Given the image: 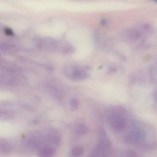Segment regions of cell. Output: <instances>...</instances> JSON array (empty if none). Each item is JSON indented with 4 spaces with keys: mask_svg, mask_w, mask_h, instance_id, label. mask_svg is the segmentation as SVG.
<instances>
[{
    "mask_svg": "<svg viewBox=\"0 0 157 157\" xmlns=\"http://www.w3.org/2000/svg\"><path fill=\"white\" fill-rule=\"evenodd\" d=\"M124 111L120 108H116L109 112V122L112 128L116 131H121L124 129L126 121L124 118Z\"/></svg>",
    "mask_w": 157,
    "mask_h": 157,
    "instance_id": "6da1fadb",
    "label": "cell"
},
{
    "mask_svg": "<svg viewBox=\"0 0 157 157\" xmlns=\"http://www.w3.org/2000/svg\"><path fill=\"white\" fill-rule=\"evenodd\" d=\"M37 47L48 52H56L59 48V43L55 39L50 38L39 37L36 40Z\"/></svg>",
    "mask_w": 157,
    "mask_h": 157,
    "instance_id": "7a4b0ae2",
    "label": "cell"
},
{
    "mask_svg": "<svg viewBox=\"0 0 157 157\" xmlns=\"http://www.w3.org/2000/svg\"><path fill=\"white\" fill-rule=\"evenodd\" d=\"M64 72L68 78L76 81L85 78L87 74L83 69L72 66H66L64 69Z\"/></svg>",
    "mask_w": 157,
    "mask_h": 157,
    "instance_id": "3957f363",
    "label": "cell"
},
{
    "mask_svg": "<svg viewBox=\"0 0 157 157\" xmlns=\"http://www.w3.org/2000/svg\"><path fill=\"white\" fill-rule=\"evenodd\" d=\"M124 36L127 39L131 40H135L140 38L142 33L140 31L137 29H130L125 31Z\"/></svg>",
    "mask_w": 157,
    "mask_h": 157,
    "instance_id": "277c9868",
    "label": "cell"
},
{
    "mask_svg": "<svg viewBox=\"0 0 157 157\" xmlns=\"http://www.w3.org/2000/svg\"><path fill=\"white\" fill-rule=\"evenodd\" d=\"M37 152L40 156H52L55 155V149L51 146H44L40 148Z\"/></svg>",
    "mask_w": 157,
    "mask_h": 157,
    "instance_id": "5b68a950",
    "label": "cell"
},
{
    "mask_svg": "<svg viewBox=\"0 0 157 157\" xmlns=\"http://www.w3.org/2000/svg\"><path fill=\"white\" fill-rule=\"evenodd\" d=\"M11 151L10 144L4 139H0V153L6 154Z\"/></svg>",
    "mask_w": 157,
    "mask_h": 157,
    "instance_id": "8992f818",
    "label": "cell"
},
{
    "mask_svg": "<svg viewBox=\"0 0 157 157\" xmlns=\"http://www.w3.org/2000/svg\"><path fill=\"white\" fill-rule=\"evenodd\" d=\"M74 128L75 133H77L78 135L85 134L88 131L86 126L82 123H77Z\"/></svg>",
    "mask_w": 157,
    "mask_h": 157,
    "instance_id": "52a82bcc",
    "label": "cell"
},
{
    "mask_svg": "<svg viewBox=\"0 0 157 157\" xmlns=\"http://www.w3.org/2000/svg\"><path fill=\"white\" fill-rule=\"evenodd\" d=\"M1 50L7 52H14L17 50V48L15 45H13L11 44L4 43L0 45Z\"/></svg>",
    "mask_w": 157,
    "mask_h": 157,
    "instance_id": "ba28073f",
    "label": "cell"
},
{
    "mask_svg": "<svg viewBox=\"0 0 157 157\" xmlns=\"http://www.w3.org/2000/svg\"><path fill=\"white\" fill-rule=\"evenodd\" d=\"M83 150L82 147H77L72 150L71 153H72V155L74 156H79L82 155V154L83 153Z\"/></svg>",
    "mask_w": 157,
    "mask_h": 157,
    "instance_id": "9c48e42d",
    "label": "cell"
},
{
    "mask_svg": "<svg viewBox=\"0 0 157 157\" xmlns=\"http://www.w3.org/2000/svg\"><path fill=\"white\" fill-rule=\"evenodd\" d=\"M78 104H79V102H78V100L75 98L72 99L70 101L71 107H72V109H76L78 107Z\"/></svg>",
    "mask_w": 157,
    "mask_h": 157,
    "instance_id": "30bf717a",
    "label": "cell"
},
{
    "mask_svg": "<svg viewBox=\"0 0 157 157\" xmlns=\"http://www.w3.org/2000/svg\"><path fill=\"white\" fill-rule=\"evenodd\" d=\"M6 31V33L7 34V35H12L13 34V32L10 29H6L5 30Z\"/></svg>",
    "mask_w": 157,
    "mask_h": 157,
    "instance_id": "8fae6325",
    "label": "cell"
},
{
    "mask_svg": "<svg viewBox=\"0 0 157 157\" xmlns=\"http://www.w3.org/2000/svg\"><path fill=\"white\" fill-rule=\"evenodd\" d=\"M154 99L157 102V90L154 93Z\"/></svg>",
    "mask_w": 157,
    "mask_h": 157,
    "instance_id": "7c38bea8",
    "label": "cell"
},
{
    "mask_svg": "<svg viewBox=\"0 0 157 157\" xmlns=\"http://www.w3.org/2000/svg\"><path fill=\"white\" fill-rule=\"evenodd\" d=\"M154 1H155V2H157V0H154Z\"/></svg>",
    "mask_w": 157,
    "mask_h": 157,
    "instance_id": "4fadbf2b",
    "label": "cell"
}]
</instances>
